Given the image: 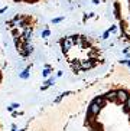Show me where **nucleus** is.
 <instances>
[{"label": "nucleus", "mask_w": 130, "mask_h": 131, "mask_svg": "<svg viewBox=\"0 0 130 131\" xmlns=\"http://www.w3.org/2000/svg\"><path fill=\"white\" fill-rule=\"evenodd\" d=\"M74 45H75V43H74V36L62 39V49H64V52H68Z\"/></svg>", "instance_id": "1"}, {"label": "nucleus", "mask_w": 130, "mask_h": 131, "mask_svg": "<svg viewBox=\"0 0 130 131\" xmlns=\"http://www.w3.org/2000/svg\"><path fill=\"white\" fill-rule=\"evenodd\" d=\"M100 110H101V105H98L96 101H92L91 104H90V107H88V112H90L91 115H97L100 112Z\"/></svg>", "instance_id": "2"}, {"label": "nucleus", "mask_w": 130, "mask_h": 131, "mask_svg": "<svg viewBox=\"0 0 130 131\" xmlns=\"http://www.w3.org/2000/svg\"><path fill=\"white\" fill-rule=\"evenodd\" d=\"M96 65H97V62H92L90 59H85V61L81 62V68L82 69H91L92 66H96Z\"/></svg>", "instance_id": "3"}, {"label": "nucleus", "mask_w": 130, "mask_h": 131, "mask_svg": "<svg viewBox=\"0 0 130 131\" xmlns=\"http://www.w3.org/2000/svg\"><path fill=\"white\" fill-rule=\"evenodd\" d=\"M127 96H129V94L126 92V91H123V89H120V91H117V101H120V102H124V101L127 100Z\"/></svg>", "instance_id": "4"}, {"label": "nucleus", "mask_w": 130, "mask_h": 131, "mask_svg": "<svg viewBox=\"0 0 130 131\" xmlns=\"http://www.w3.org/2000/svg\"><path fill=\"white\" fill-rule=\"evenodd\" d=\"M104 100H107V101H117V92H116V91H110V92H107L106 95H104Z\"/></svg>", "instance_id": "5"}, {"label": "nucleus", "mask_w": 130, "mask_h": 131, "mask_svg": "<svg viewBox=\"0 0 130 131\" xmlns=\"http://www.w3.org/2000/svg\"><path fill=\"white\" fill-rule=\"evenodd\" d=\"M54 82H55V78H54V77H51L49 79H46V81L43 82V85L41 86V89H42V91H45V89L48 88V86H51V85H54Z\"/></svg>", "instance_id": "6"}, {"label": "nucleus", "mask_w": 130, "mask_h": 131, "mask_svg": "<svg viewBox=\"0 0 130 131\" xmlns=\"http://www.w3.org/2000/svg\"><path fill=\"white\" fill-rule=\"evenodd\" d=\"M29 71H31V68H29V66H27L26 69H23L22 72L19 73V78H20V79H27V78H29Z\"/></svg>", "instance_id": "7"}, {"label": "nucleus", "mask_w": 130, "mask_h": 131, "mask_svg": "<svg viewBox=\"0 0 130 131\" xmlns=\"http://www.w3.org/2000/svg\"><path fill=\"white\" fill-rule=\"evenodd\" d=\"M23 39H25L26 42H31V39H32V30L31 29H26V30L23 32Z\"/></svg>", "instance_id": "8"}, {"label": "nucleus", "mask_w": 130, "mask_h": 131, "mask_svg": "<svg viewBox=\"0 0 130 131\" xmlns=\"http://www.w3.org/2000/svg\"><path fill=\"white\" fill-rule=\"evenodd\" d=\"M51 73H52V69H51V66H48V65H46V66H45V69L42 71V75H43L45 78H48V77L51 75Z\"/></svg>", "instance_id": "9"}, {"label": "nucleus", "mask_w": 130, "mask_h": 131, "mask_svg": "<svg viewBox=\"0 0 130 131\" xmlns=\"http://www.w3.org/2000/svg\"><path fill=\"white\" fill-rule=\"evenodd\" d=\"M123 104H124V111H126V112H129V111H130V95L127 96V100L124 101Z\"/></svg>", "instance_id": "10"}, {"label": "nucleus", "mask_w": 130, "mask_h": 131, "mask_svg": "<svg viewBox=\"0 0 130 131\" xmlns=\"http://www.w3.org/2000/svg\"><path fill=\"white\" fill-rule=\"evenodd\" d=\"M94 101H96L98 105H101V107H103V104H104V96H97Z\"/></svg>", "instance_id": "11"}, {"label": "nucleus", "mask_w": 130, "mask_h": 131, "mask_svg": "<svg viewBox=\"0 0 130 131\" xmlns=\"http://www.w3.org/2000/svg\"><path fill=\"white\" fill-rule=\"evenodd\" d=\"M110 35H111V33H110V30L104 32V33H103V38H101V39H103V40H107V39L110 38Z\"/></svg>", "instance_id": "12"}, {"label": "nucleus", "mask_w": 130, "mask_h": 131, "mask_svg": "<svg viewBox=\"0 0 130 131\" xmlns=\"http://www.w3.org/2000/svg\"><path fill=\"white\" fill-rule=\"evenodd\" d=\"M49 35H51V32L48 30V29H45V30L42 32V38H45V39L48 38V36H49Z\"/></svg>", "instance_id": "13"}, {"label": "nucleus", "mask_w": 130, "mask_h": 131, "mask_svg": "<svg viewBox=\"0 0 130 131\" xmlns=\"http://www.w3.org/2000/svg\"><path fill=\"white\" fill-rule=\"evenodd\" d=\"M62 20H64V17H55V19L52 20V23H61Z\"/></svg>", "instance_id": "14"}, {"label": "nucleus", "mask_w": 130, "mask_h": 131, "mask_svg": "<svg viewBox=\"0 0 130 131\" xmlns=\"http://www.w3.org/2000/svg\"><path fill=\"white\" fill-rule=\"evenodd\" d=\"M22 19H25V17H23L22 15H16V16H15V19H13V20H15V22H17V20H22Z\"/></svg>", "instance_id": "15"}, {"label": "nucleus", "mask_w": 130, "mask_h": 131, "mask_svg": "<svg viewBox=\"0 0 130 131\" xmlns=\"http://www.w3.org/2000/svg\"><path fill=\"white\" fill-rule=\"evenodd\" d=\"M122 63H124V65H127L130 68V59H123V61H120Z\"/></svg>", "instance_id": "16"}, {"label": "nucleus", "mask_w": 130, "mask_h": 131, "mask_svg": "<svg viewBox=\"0 0 130 131\" xmlns=\"http://www.w3.org/2000/svg\"><path fill=\"white\" fill-rule=\"evenodd\" d=\"M10 107H12V108H13V110H17V108H19V107H20V104H17V102H13V104H12V105H10Z\"/></svg>", "instance_id": "17"}, {"label": "nucleus", "mask_w": 130, "mask_h": 131, "mask_svg": "<svg viewBox=\"0 0 130 131\" xmlns=\"http://www.w3.org/2000/svg\"><path fill=\"white\" fill-rule=\"evenodd\" d=\"M108 30H110V33H114V32L117 30V27H116V26H111L110 29H108Z\"/></svg>", "instance_id": "18"}, {"label": "nucleus", "mask_w": 130, "mask_h": 131, "mask_svg": "<svg viewBox=\"0 0 130 131\" xmlns=\"http://www.w3.org/2000/svg\"><path fill=\"white\" fill-rule=\"evenodd\" d=\"M6 10H7V7H3V9H0V15H2V13H4Z\"/></svg>", "instance_id": "19"}, {"label": "nucleus", "mask_w": 130, "mask_h": 131, "mask_svg": "<svg viewBox=\"0 0 130 131\" xmlns=\"http://www.w3.org/2000/svg\"><path fill=\"white\" fill-rule=\"evenodd\" d=\"M57 77H62V71H58V72H57Z\"/></svg>", "instance_id": "20"}]
</instances>
